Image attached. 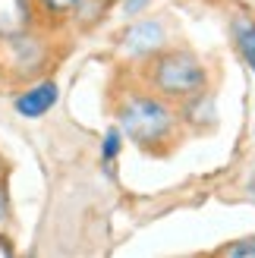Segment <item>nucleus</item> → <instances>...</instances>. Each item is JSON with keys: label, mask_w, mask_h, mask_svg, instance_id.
Listing matches in <instances>:
<instances>
[{"label": "nucleus", "mask_w": 255, "mask_h": 258, "mask_svg": "<svg viewBox=\"0 0 255 258\" xmlns=\"http://www.w3.org/2000/svg\"><path fill=\"white\" fill-rule=\"evenodd\" d=\"M123 133L139 145H151L170 133V110L151 98H133L120 110Z\"/></svg>", "instance_id": "nucleus-1"}, {"label": "nucleus", "mask_w": 255, "mask_h": 258, "mask_svg": "<svg viewBox=\"0 0 255 258\" xmlns=\"http://www.w3.org/2000/svg\"><path fill=\"white\" fill-rule=\"evenodd\" d=\"M155 82L167 95H196L205 85V73L196 57L176 50V54H164L155 63Z\"/></svg>", "instance_id": "nucleus-2"}, {"label": "nucleus", "mask_w": 255, "mask_h": 258, "mask_svg": "<svg viewBox=\"0 0 255 258\" xmlns=\"http://www.w3.org/2000/svg\"><path fill=\"white\" fill-rule=\"evenodd\" d=\"M32 22L29 0H0V38H19Z\"/></svg>", "instance_id": "nucleus-3"}, {"label": "nucleus", "mask_w": 255, "mask_h": 258, "mask_svg": "<svg viewBox=\"0 0 255 258\" xmlns=\"http://www.w3.org/2000/svg\"><path fill=\"white\" fill-rule=\"evenodd\" d=\"M54 101H57V85L41 82V85H32L29 92H22L16 98V110L22 117H41V113H47L54 107Z\"/></svg>", "instance_id": "nucleus-4"}, {"label": "nucleus", "mask_w": 255, "mask_h": 258, "mask_svg": "<svg viewBox=\"0 0 255 258\" xmlns=\"http://www.w3.org/2000/svg\"><path fill=\"white\" fill-rule=\"evenodd\" d=\"M161 41H164V32H161L158 22H139L126 32V47L136 50V54H148V50H155Z\"/></svg>", "instance_id": "nucleus-5"}, {"label": "nucleus", "mask_w": 255, "mask_h": 258, "mask_svg": "<svg viewBox=\"0 0 255 258\" xmlns=\"http://www.w3.org/2000/svg\"><path fill=\"white\" fill-rule=\"evenodd\" d=\"M233 32H236V47H239V54L246 57V63H249L252 73H255V22L239 19V22L233 25Z\"/></svg>", "instance_id": "nucleus-6"}, {"label": "nucleus", "mask_w": 255, "mask_h": 258, "mask_svg": "<svg viewBox=\"0 0 255 258\" xmlns=\"http://www.w3.org/2000/svg\"><path fill=\"white\" fill-rule=\"evenodd\" d=\"M47 13H54V16H63V13H70L79 0H41Z\"/></svg>", "instance_id": "nucleus-7"}, {"label": "nucleus", "mask_w": 255, "mask_h": 258, "mask_svg": "<svg viewBox=\"0 0 255 258\" xmlns=\"http://www.w3.org/2000/svg\"><path fill=\"white\" fill-rule=\"evenodd\" d=\"M117 151H120V133H117V129H110V133L104 136V161H110Z\"/></svg>", "instance_id": "nucleus-8"}, {"label": "nucleus", "mask_w": 255, "mask_h": 258, "mask_svg": "<svg viewBox=\"0 0 255 258\" xmlns=\"http://www.w3.org/2000/svg\"><path fill=\"white\" fill-rule=\"evenodd\" d=\"M224 255H255V239H243L239 246H227Z\"/></svg>", "instance_id": "nucleus-9"}, {"label": "nucleus", "mask_w": 255, "mask_h": 258, "mask_svg": "<svg viewBox=\"0 0 255 258\" xmlns=\"http://www.w3.org/2000/svg\"><path fill=\"white\" fill-rule=\"evenodd\" d=\"M7 255H13V246H10L4 236H0V258H7Z\"/></svg>", "instance_id": "nucleus-10"}, {"label": "nucleus", "mask_w": 255, "mask_h": 258, "mask_svg": "<svg viewBox=\"0 0 255 258\" xmlns=\"http://www.w3.org/2000/svg\"><path fill=\"white\" fill-rule=\"evenodd\" d=\"M7 217V196H4V186H0V221Z\"/></svg>", "instance_id": "nucleus-11"}]
</instances>
